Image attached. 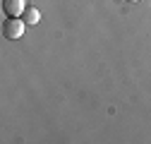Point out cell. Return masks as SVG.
Returning a JSON list of instances; mask_svg holds the SVG:
<instances>
[{
	"mask_svg": "<svg viewBox=\"0 0 151 144\" xmlns=\"http://www.w3.org/2000/svg\"><path fill=\"white\" fill-rule=\"evenodd\" d=\"M24 19H19V17H7L5 24H3V34H5V39L10 41H17V39H22V34H24Z\"/></svg>",
	"mask_w": 151,
	"mask_h": 144,
	"instance_id": "6da1fadb",
	"label": "cell"
},
{
	"mask_svg": "<svg viewBox=\"0 0 151 144\" xmlns=\"http://www.w3.org/2000/svg\"><path fill=\"white\" fill-rule=\"evenodd\" d=\"M3 10L7 17H22L27 10V3L24 0H3Z\"/></svg>",
	"mask_w": 151,
	"mask_h": 144,
	"instance_id": "7a4b0ae2",
	"label": "cell"
},
{
	"mask_svg": "<svg viewBox=\"0 0 151 144\" xmlns=\"http://www.w3.org/2000/svg\"><path fill=\"white\" fill-rule=\"evenodd\" d=\"M22 19H24V24H39V19H41V12L36 10V7H29L27 5V10H24V14H22Z\"/></svg>",
	"mask_w": 151,
	"mask_h": 144,
	"instance_id": "3957f363",
	"label": "cell"
},
{
	"mask_svg": "<svg viewBox=\"0 0 151 144\" xmlns=\"http://www.w3.org/2000/svg\"><path fill=\"white\" fill-rule=\"evenodd\" d=\"M125 3H139V0H125Z\"/></svg>",
	"mask_w": 151,
	"mask_h": 144,
	"instance_id": "277c9868",
	"label": "cell"
}]
</instances>
